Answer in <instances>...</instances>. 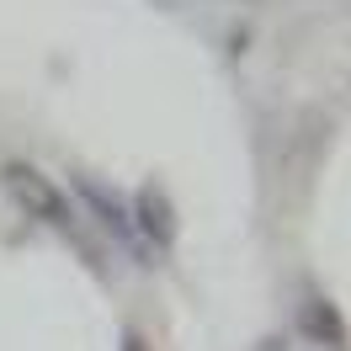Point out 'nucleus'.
<instances>
[{
	"instance_id": "nucleus-1",
	"label": "nucleus",
	"mask_w": 351,
	"mask_h": 351,
	"mask_svg": "<svg viewBox=\"0 0 351 351\" xmlns=\"http://www.w3.org/2000/svg\"><path fill=\"white\" fill-rule=\"evenodd\" d=\"M5 186H11V197L27 208V219H43L48 229H59V234H75V213H69L64 192L48 181L38 165H22V160H11L5 165Z\"/></svg>"
},
{
	"instance_id": "nucleus-2",
	"label": "nucleus",
	"mask_w": 351,
	"mask_h": 351,
	"mask_svg": "<svg viewBox=\"0 0 351 351\" xmlns=\"http://www.w3.org/2000/svg\"><path fill=\"white\" fill-rule=\"evenodd\" d=\"M133 234H144L154 250H171L176 245V208L165 197V186H138V197H133Z\"/></svg>"
},
{
	"instance_id": "nucleus-3",
	"label": "nucleus",
	"mask_w": 351,
	"mask_h": 351,
	"mask_svg": "<svg viewBox=\"0 0 351 351\" xmlns=\"http://www.w3.org/2000/svg\"><path fill=\"white\" fill-rule=\"evenodd\" d=\"M298 325H304L308 341H325V346H341L346 341V319L330 298H304L298 304Z\"/></svg>"
},
{
	"instance_id": "nucleus-4",
	"label": "nucleus",
	"mask_w": 351,
	"mask_h": 351,
	"mask_svg": "<svg viewBox=\"0 0 351 351\" xmlns=\"http://www.w3.org/2000/svg\"><path fill=\"white\" fill-rule=\"evenodd\" d=\"M75 192H80V197L96 208V219L107 223L117 240H128V245H133V219H128V208H123L117 197H107V186H101V181H90V176H75Z\"/></svg>"
},
{
	"instance_id": "nucleus-5",
	"label": "nucleus",
	"mask_w": 351,
	"mask_h": 351,
	"mask_svg": "<svg viewBox=\"0 0 351 351\" xmlns=\"http://www.w3.org/2000/svg\"><path fill=\"white\" fill-rule=\"evenodd\" d=\"M123 351H149V346H144V335H133V330H128V335H123Z\"/></svg>"
},
{
	"instance_id": "nucleus-6",
	"label": "nucleus",
	"mask_w": 351,
	"mask_h": 351,
	"mask_svg": "<svg viewBox=\"0 0 351 351\" xmlns=\"http://www.w3.org/2000/svg\"><path fill=\"white\" fill-rule=\"evenodd\" d=\"M256 351H287V341H282V335H266V341H261Z\"/></svg>"
}]
</instances>
